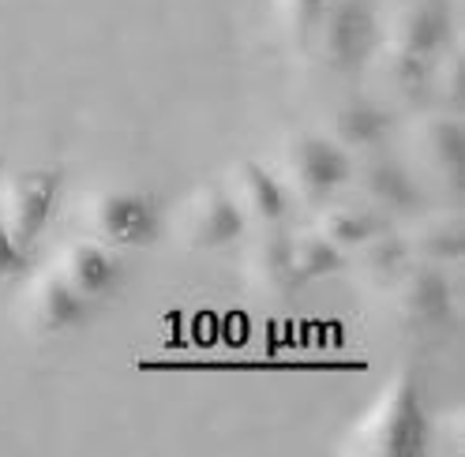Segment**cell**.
<instances>
[{"label":"cell","mask_w":465,"mask_h":457,"mask_svg":"<svg viewBox=\"0 0 465 457\" xmlns=\"http://www.w3.org/2000/svg\"><path fill=\"white\" fill-rule=\"evenodd\" d=\"M428 446V416L413 371H398L380 394V402L357 423L349 450L371 457H417Z\"/></svg>","instance_id":"6da1fadb"},{"label":"cell","mask_w":465,"mask_h":457,"mask_svg":"<svg viewBox=\"0 0 465 457\" xmlns=\"http://www.w3.org/2000/svg\"><path fill=\"white\" fill-rule=\"evenodd\" d=\"M394 323L413 334L431 337L454 326V289L435 263H405V270L387 285Z\"/></svg>","instance_id":"7a4b0ae2"},{"label":"cell","mask_w":465,"mask_h":457,"mask_svg":"<svg viewBox=\"0 0 465 457\" xmlns=\"http://www.w3.org/2000/svg\"><path fill=\"white\" fill-rule=\"evenodd\" d=\"M278 173L304 203H323V199H331L353 177V165H349L345 151L334 139L312 135V131H293V135H285L278 147Z\"/></svg>","instance_id":"3957f363"},{"label":"cell","mask_w":465,"mask_h":457,"mask_svg":"<svg viewBox=\"0 0 465 457\" xmlns=\"http://www.w3.org/2000/svg\"><path fill=\"white\" fill-rule=\"evenodd\" d=\"M315 38H319V49H323V61L334 72H357L371 64L380 23H375L368 0H327L312 42Z\"/></svg>","instance_id":"277c9868"},{"label":"cell","mask_w":465,"mask_h":457,"mask_svg":"<svg viewBox=\"0 0 465 457\" xmlns=\"http://www.w3.org/2000/svg\"><path fill=\"white\" fill-rule=\"evenodd\" d=\"M86 221L109 248H151L162 237V207L147 191H105L91 199Z\"/></svg>","instance_id":"5b68a950"},{"label":"cell","mask_w":465,"mask_h":457,"mask_svg":"<svg viewBox=\"0 0 465 457\" xmlns=\"http://www.w3.org/2000/svg\"><path fill=\"white\" fill-rule=\"evenodd\" d=\"M61 169H26V173L8 177L0 188V221L26 251L45 233L56 199H61Z\"/></svg>","instance_id":"8992f818"},{"label":"cell","mask_w":465,"mask_h":457,"mask_svg":"<svg viewBox=\"0 0 465 457\" xmlns=\"http://www.w3.org/2000/svg\"><path fill=\"white\" fill-rule=\"evenodd\" d=\"M91 319V300H86L61 270H42L19 297V323L35 337H56L75 330Z\"/></svg>","instance_id":"52a82bcc"},{"label":"cell","mask_w":465,"mask_h":457,"mask_svg":"<svg viewBox=\"0 0 465 457\" xmlns=\"http://www.w3.org/2000/svg\"><path fill=\"white\" fill-rule=\"evenodd\" d=\"M244 225H248V218L241 214L237 199L222 184L195 188L177 207V218H173V228H177L181 244L195 248V251H214V248L232 244L244 233Z\"/></svg>","instance_id":"ba28073f"},{"label":"cell","mask_w":465,"mask_h":457,"mask_svg":"<svg viewBox=\"0 0 465 457\" xmlns=\"http://www.w3.org/2000/svg\"><path fill=\"white\" fill-rule=\"evenodd\" d=\"M387 49H401L431 61L450 38V5L447 0H401L387 19Z\"/></svg>","instance_id":"9c48e42d"},{"label":"cell","mask_w":465,"mask_h":457,"mask_svg":"<svg viewBox=\"0 0 465 457\" xmlns=\"http://www.w3.org/2000/svg\"><path fill=\"white\" fill-rule=\"evenodd\" d=\"M410 147L413 158L435 173V180H443L450 188L461 184V161H465V135L461 124L450 112H435V117H420L410 128Z\"/></svg>","instance_id":"30bf717a"},{"label":"cell","mask_w":465,"mask_h":457,"mask_svg":"<svg viewBox=\"0 0 465 457\" xmlns=\"http://www.w3.org/2000/svg\"><path fill=\"white\" fill-rule=\"evenodd\" d=\"M244 274H248V285H255L259 293L267 297H289L297 293L304 277L297 270V259H293V237L278 233L271 225L263 237H255L244 251Z\"/></svg>","instance_id":"8fae6325"},{"label":"cell","mask_w":465,"mask_h":457,"mask_svg":"<svg viewBox=\"0 0 465 457\" xmlns=\"http://www.w3.org/2000/svg\"><path fill=\"white\" fill-rule=\"evenodd\" d=\"M56 270H61L91 304L113 297L116 285H121V277H124L121 259H116L113 248L102 244V240H75V244H68Z\"/></svg>","instance_id":"7c38bea8"},{"label":"cell","mask_w":465,"mask_h":457,"mask_svg":"<svg viewBox=\"0 0 465 457\" xmlns=\"http://www.w3.org/2000/svg\"><path fill=\"white\" fill-rule=\"evenodd\" d=\"M229 177H232L229 195L237 199V207H241L244 218L259 221L263 228L285 221L289 195H285V184L271 173V169H263L259 161H237Z\"/></svg>","instance_id":"4fadbf2b"},{"label":"cell","mask_w":465,"mask_h":457,"mask_svg":"<svg viewBox=\"0 0 465 457\" xmlns=\"http://www.w3.org/2000/svg\"><path fill=\"white\" fill-rule=\"evenodd\" d=\"M357 184L364 191V199L375 210H387V214H405L413 218L424 207V191L420 184L405 173V165L391 161V158H371L361 165Z\"/></svg>","instance_id":"5bb4252c"},{"label":"cell","mask_w":465,"mask_h":457,"mask_svg":"<svg viewBox=\"0 0 465 457\" xmlns=\"http://www.w3.org/2000/svg\"><path fill=\"white\" fill-rule=\"evenodd\" d=\"M391 135V109H383L380 102H345L334 109L331 117V139L345 151H380Z\"/></svg>","instance_id":"9a60e30c"},{"label":"cell","mask_w":465,"mask_h":457,"mask_svg":"<svg viewBox=\"0 0 465 457\" xmlns=\"http://www.w3.org/2000/svg\"><path fill=\"white\" fill-rule=\"evenodd\" d=\"M375 79L391 105H424L431 98V61L401 49H387L375 61Z\"/></svg>","instance_id":"2e32d148"},{"label":"cell","mask_w":465,"mask_h":457,"mask_svg":"<svg viewBox=\"0 0 465 457\" xmlns=\"http://www.w3.org/2000/svg\"><path fill=\"white\" fill-rule=\"evenodd\" d=\"M405 248L417 251L424 263H458L465 251V228L458 214H424L417 228L405 240Z\"/></svg>","instance_id":"e0dca14e"},{"label":"cell","mask_w":465,"mask_h":457,"mask_svg":"<svg viewBox=\"0 0 465 457\" xmlns=\"http://www.w3.org/2000/svg\"><path fill=\"white\" fill-rule=\"evenodd\" d=\"M380 228H387L380 214L368 207H353V203H334L327 210H319V218H315V233H323L341 251H357L364 240L380 233Z\"/></svg>","instance_id":"ac0fdd59"},{"label":"cell","mask_w":465,"mask_h":457,"mask_svg":"<svg viewBox=\"0 0 465 457\" xmlns=\"http://www.w3.org/2000/svg\"><path fill=\"white\" fill-rule=\"evenodd\" d=\"M357 251H361L357 270H361L364 285H371V289H387V285L405 270V263H410V248H405V240L387 233V228H380V233H375L371 240H364Z\"/></svg>","instance_id":"d6986e66"},{"label":"cell","mask_w":465,"mask_h":457,"mask_svg":"<svg viewBox=\"0 0 465 457\" xmlns=\"http://www.w3.org/2000/svg\"><path fill=\"white\" fill-rule=\"evenodd\" d=\"M293 259H297V270H301L304 281L331 277V274L349 267L345 251L338 244H331L323 233H301V237H293Z\"/></svg>","instance_id":"ffe728a7"},{"label":"cell","mask_w":465,"mask_h":457,"mask_svg":"<svg viewBox=\"0 0 465 457\" xmlns=\"http://www.w3.org/2000/svg\"><path fill=\"white\" fill-rule=\"evenodd\" d=\"M323 8H327V0H274V19L282 26L285 42L293 49L312 45V34L319 19H323Z\"/></svg>","instance_id":"44dd1931"},{"label":"cell","mask_w":465,"mask_h":457,"mask_svg":"<svg viewBox=\"0 0 465 457\" xmlns=\"http://www.w3.org/2000/svg\"><path fill=\"white\" fill-rule=\"evenodd\" d=\"M431 94L447 98V105H461V61L447 56L443 64H431Z\"/></svg>","instance_id":"7402d4cb"},{"label":"cell","mask_w":465,"mask_h":457,"mask_svg":"<svg viewBox=\"0 0 465 457\" xmlns=\"http://www.w3.org/2000/svg\"><path fill=\"white\" fill-rule=\"evenodd\" d=\"M26 267H31V255H26V248L8 233V225L0 221V281L26 274Z\"/></svg>","instance_id":"603a6c76"},{"label":"cell","mask_w":465,"mask_h":457,"mask_svg":"<svg viewBox=\"0 0 465 457\" xmlns=\"http://www.w3.org/2000/svg\"><path fill=\"white\" fill-rule=\"evenodd\" d=\"M0 169H5V158H0Z\"/></svg>","instance_id":"cb8c5ba5"}]
</instances>
